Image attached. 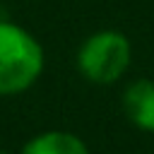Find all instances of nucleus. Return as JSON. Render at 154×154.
Here are the masks:
<instances>
[{
    "mask_svg": "<svg viewBox=\"0 0 154 154\" xmlns=\"http://www.w3.org/2000/svg\"><path fill=\"white\" fill-rule=\"evenodd\" d=\"M0 154H5V152H2V149H0Z\"/></svg>",
    "mask_w": 154,
    "mask_h": 154,
    "instance_id": "39448f33",
    "label": "nucleus"
},
{
    "mask_svg": "<svg viewBox=\"0 0 154 154\" xmlns=\"http://www.w3.org/2000/svg\"><path fill=\"white\" fill-rule=\"evenodd\" d=\"M43 46L19 24L0 19V96L26 91L43 72Z\"/></svg>",
    "mask_w": 154,
    "mask_h": 154,
    "instance_id": "f257e3e1",
    "label": "nucleus"
},
{
    "mask_svg": "<svg viewBox=\"0 0 154 154\" xmlns=\"http://www.w3.org/2000/svg\"><path fill=\"white\" fill-rule=\"evenodd\" d=\"M123 111L132 125L144 132H154V82L135 79L123 91Z\"/></svg>",
    "mask_w": 154,
    "mask_h": 154,
    "instance_id": "7ed1b4c3",
    "label": "nucleus"
},
{
    "mask_svg": "<svg viewBox=\"0 0 154 154\" xmlns=\"http://www.w3.org/2000/svg\"><path fill=\"white\" fill-rule=\"evenodd\" d=\"M130 58L132 46L128 36L118 29H101L79 46L77 67L94 84H113L128 72Z\"/></svg>",
    "mask_w": 154,
    "mask_h": 154,
    "instance_id": "f03ea898",
    "label": "nucleus"
},
{
    "mask_svg": "<svg viewBox=\"0 0 154 154\" xmlns=\"http://www.w3.org/2000/svg\"><path fill=\"white\" fill-rule=\"evenodd\" d=\"M19 154H89L82 137L67 130H46L34 135Z\"/></svg>",
    "mask_w": 154,
    "mask_h": 154,
    "instance_id": "20e7f679",
    "label": "nucleus"
}]
</instances>
